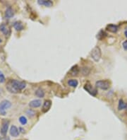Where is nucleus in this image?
Returning <instances> with one entry per match:
<instances>
[{
  "label": "nucleus",
  "instance_id": "obj_1",
  "mask_svg": "<svg viewBox=\"0 0 127 140\" xmlns=\"http://www.w3.org/2000/svg\"><path fill=\"white\" fill-rule=\"evenodd\" d=\"M26 86V84L24 81H21L19 80L11 79L6 85V88L8 91L11 93H18L22 91Z\"/></svg>",
  "mask_w": 127,
  "mask_h": 140
},
{
  "label": "nucleus",
  "instance_id": "obj_2",
  "mask_svg": "<svg viewBox=\"0 0 127 140\" xmlns=\"http://www.w3.org/2000/svg\"><path fill=\"white\" fill-rule=\"evenodd\" d=\"M90 57L95 62H98L102 57V51L98 46L95 47L90 52Z\"/></svg>",
  "mask_w": 127,
  "mask_h": 140
},
{
  "label": "nucleus",
  "instance_id": "obj_3",
  "mask_svg": "<svg viewBox=\"0 0 127 140\" xmlns=\"http://www.w3.org/2000/svg\"><path fill=\"white\" fill-rule=\"evenodd\" d=\"M11 107V103L8 100H4L0 103V114L2 115H6V110Z\"/></svg>",
  "mask_w": 127,
  "mask_h": 140
},
{
  "label": "nucleus",
  "instance_id": "obj_4",
  "mask_svg": "<svg viewBox=\"0 0 127 140\" xmlns=\"http://www.w3.org/2000/svg\"><path fill=\"white\" fill-rule=\"evenodd\" d=\"M110 84L108 80H100L95 82V86L102 90H107L110 87Z\"/></svg>",
  "mask_w": 127,
  "mask_h": 140
},
{
  "label": "nucleus",
  "instance_id": "obj_5",
  "mask_svg": "<svg viewBox=\"0 0 127 140\" xmlns=\"http://www.w3.org/2000/svg\"><path fill=\"white\" fill-rule=\"evenodd\" d=\"M9 121L8 120H4L2 121L1 127V130H0L1 135L6 136L7 131L9 130Z\"/></svg>",
  "mask_w": 127,
  "mask_h": 140
},
{
  "label": "nucleus",
  "instance_id": "obj_6",
  "mask_svg": "<svg viewBox=\"0 0 127 140\" xmlns=\"http://www.w3.org/2000/svg\"><path fill=\"white\" fill-rule=\"evenodd\" d=\"M84 89L86 91H88L90 94H91L92 96H95L97 93H98L97 90L95 89H94V88H93V86L90 84H85L84 86Z\"/></svg>",
  "mask_w": 127,
  "mask_h": 140
},
{
  "label": "nucleus",
  "instance_id": "obj_7",
  "mask_svg": "<svg viewBox=\"0 0 127 140\" xmlns=\"http://www.w3.org/2000/svg\"><path fill=\"white\" fill-rule=\"evenodd\" d=\"M52 106V101L50 100H46L44 103L42 107V111L43 112H47Z\"/></svg>",
  "mask_w": 127,
  "mask_h": 140
},
{
  "label": "nucleus",
  "instance_id": "obj_8",
  "mask_svg": "<svg viewBox=\"0 0 127 140\" xmlns=\"http://www.w3.org/2000/svg\"><path fill=\"white\" fill-rule=\"evenodd\" d=\"M41 104H42V101L40 99H35V100H33L31 101L28 105L30 107H34V108H36V107H39L41 106Z\"/></svg>",
  "mask_w": 127,
  "mask_h": 140
},
{
  "label": "nucleus",
  "instance_id": "obj_9",
  "mask_svg": "<svg viewBox=\"0 0 127 140\" xmlns=\"http://www.w3.org/2000/svg\"><path fill=\"white\" fill-rule=\"evenodd\" d=\"M0 31L3 33L4 35L7 36L10 34L9 28L6 26V25L5 23H1L0 24Z\"/></svg>",
  "mask_w": 127,
  "mask_h": 140
},
{
  "label": "nucleus",
  "instance_id": "obj_10",
  "mask_svg": "<svg viewBox=\"0 0 127 140\" xmlns=\"http://www.w3.org/2000/svg\"><path fill=\"white\" fill-rule=\"evenodd\" d=\"M9 132L11 136H12L14 137H17L19 135V133H20L19 129L15 125H11V128H10Z\"/></svg>",
  "mask_w": 127,
  "mask_h": 140
},
{
  "label": "nucleus",
  "instance_id": "obj_11",
  "mask_svg": "<svg viewBox=\"0 0 127 140\" xmlns=\"http://www.w3.org/2000/svg\"><path fill=\"white\" fill-rule=\"evenodd\" d=\"M14 16V11L11 7H8L4 13V16L6 19H11Z\"/></svg>",
  "mask_w": 127,
  "mask_h": 140
},
{
  "label": "nucleus",
  "instance_id": "obj_12",
  "mask_svg": "<svg viewBox=\"0 0 127 140\" xmlns=\"http://www.w3.org/2000/svg\"><path fill=\"white\" fill-rule=\"evenodd\" d=\"M38 4L41 6H45L47 7H51L53 6V2L50 0H38Z\"/></svg>",
  "mask_w": 127,
  "mask_h": 140
},
{
  "label": "nucleus",
  "instance_id": "obj_13",
  "mask_svg": "<svg viewBox=\"0 0 127 140\" xmlns=\"http://www.w3.org/2000/svg\"><path fill=\"white\" fill-rule=\"evenodd\" d=\"M107 31H108L111 33H116L118 31V26L114 24H109L106 27Z\"/></svg>",
  "mask_w": 127,
  "mask_h": 140
},
{
  "label": "nucleus",
  "instance_id": "obj_14",
  "mask_svg": "<svg viewBox=\"0 0 127 140\" xmlns=\"http://www.w3.org/2000/svg\"><path fill=\"white\" fill-rule=\"evenodd\" d=\"M127 108V103L123 101V99H119V103H118V110H122Z\"/></svg>",
  "mask_w": 127,
  "mask_h": 140
},
{
  "label": "nucleus",
  "instance_id": "obj_15",
  "mask_svg": "<svg viewBox=\"0 0 127 140\" xmlns=\"http://www.w3.org/2000/svg\"><path fill=\"white\" fill-rule=\"evenodd\" d=\"M14 28L18 31H22L24 28V25L23 23H21V21H16L15 23H14Z\"/></svg>",
  "mask_w": 127,
  "mask_h": 140
},
{
  "label": "nucleus",
  "instance_id": "obj_16",
  "mask_svg": "<svg viewBox=\"0 0 127 140\" xmlns=\"http://www.w3.org/2000/svg\"><path fill=\"white\" fill-rule=\"evenodd\" d=\"M67 84L71 87L76 88L78 85V80L76 79H69L67 81Z\"/></svg>",
  "mask_w": 127,
  "mask_h": 140
},
{
  "label": "nucleus",
  "instance_id": "obj_17",
  "mask_svg": "<svg viewBox=\"0 0 127 140\" xmlns=\"http://www.w3.org/2000/svg\"><path fill=\"white\" fill-rule=\"evenodd\" d=\"M35 95L38 96V98H42L45 96V91H44V90L41 89V88H39V89H38L36 90V91H35Z\"/></svg>",
  "mask_w": 127,
  "mask_h": 140
},
{
  "label": "nucleus",
  "instance_id": "obj_18",
  "mask_svg": "<svg viewBox=\"0 0 127 140\" xmlns=\"http://www.w3.org/2000/svg\"><path fill=\"white\" fill-rule=\"evenodd\" d=\"M70 74L71 76H76L78 74V68L77 65L74 66L71 68V70L70 71Z\"/></svg>",
  "mask_w": 127,
  "mask_h": 140
},
{
  "label": "nucleus",
  "instance_id": "obj_19",
  "mask_svg": "<svg viewBox=\"0 0 127 140\" xmlns=\"http://www.w3.org/2000/svg\"><path fill=\"white\" fill-rule=\"evenodd\" d=\"M106 35H107V33H105L104 31L102 30V31H100L98 33V34L97 35V38H98V40H102Z\"/></svg>",
  "mask_w": 127,
  "mask_h": 140
},
{
  "label": "nucleus",
  "instance_id": "obj_20",
  "mask_svg": "<svg viewBox=\"0 0 127 140\" xmlns=\"http://www.w3.org/2000/svg\"><path fill=\"white\" fill-rule=\"evenodd\" d=\"M19 120V122H20V123H21L22 125H25L28 123V120H27V118H26L25 116L20 117Z\"/></svg>",
  "mask_w": 127,
  "mask_h": 140
},
{
  "label": "nucleus",
  "instance_id": "obj_21",
  "mask_svg": "<svg viewBox=\"0 0 127 140\" xmlns=\"http://www.w3.org/2000/svg\"><path fill=\"white\" fill-rule=\"evenodd\" d=\"M26 114H27V115L30 117H32L35 116V112L34 110H31V109H28V110H26Z\"/></svg>",
  "mask_w": 127,
  "mask_h": 140
},
{
  "label": "nucleus",
  "instance_id": "obj_22",
  "mask_svg": "<svg viewBox=\"0 0 127 140\" xmlns=\"http://www.w3.org/2000/svg\"><path fill=\"white\" fill-rule=\"evenodd\" d=\"M82 73L83 74V75H88V74L90 73V69L88 67H83L82 68Z\"/></svg>",
  "mask_w": 127,
  "mask_h": 140
},
{
  "label": "nucleus",
  "instance_id": "obj_23",
  "mask_svg": "<svg viewBox=\"0 0 127 140\" xmlns=\"http://www.w3.org/2000/svg\"><path fill=\"white\" fill-rule=\"evenodd\" d=\"M5 76L3 73L0 71V83H4L5 81Z\"/></svg>",
  "mask_w": 127,
  "mask_h": 140
},
{
  "label": "nucleus",
  "instance_id": "obj_24",
  "mask_svg": "<svg viewBox=\"0 0 127 140\" xmlns=\"http://www.w3.org/2000/svg\"><path fill=\"white\" fill-rule=\"evenodd\" d=\"M122 46H123V48H124V50H126V51H127V40L122 42Z\"/></svg>",
  "mask_w": 127,
  "mask_h": 140
},
{
  "label": "nucleus",
  "instance_id": "obj_25",
  "mask_svg": "<svg viewBox=\"0 0 127 140\" xmlns=\"http://www.w3.org/2000/svg\"><path fill=\"white\" fill-rule=\"evenodd\" d=\"M0 140H10V138L9 137H2Z\"/></svg>",
  "mask_w": 127,
  "mask_h": 140
},
{
  "label": "nucleus",
  "instance_id": "obj_26",
  "mask_svg": "<svg viewBox=\"0 0 127 140\" xmlns=\"http://www.w3.org/2000/svg\"><path fill=\"white\" fill-rule=\"evenodd\" d=\"M19 130V132H21V133H24V132H25V130L23 129L22 127H20Z\"/></svg>",
  "mask_w": 127,
  "mask_h": 140
},
{
  "label": "nucleus",
  "instance_id": "obj_27",
  "mask_svg": "<svg viewBox=\"0 0 127 140\" xmlns=\"http://www.w3.org/2000/svg\"><path fill=\"white\" fill-rule=\"evenodd\" d=\"M124 35L127 37V27H126L125 30H124Z\"/></svg>",
  "mask_w": 127,
  "mask_h": 140
},
{
  "label": "nucleus",
  "instance_id": "obj_28",
  "mask_svg": "<svg viewBox=\"0 0 127 140\" xmlns=\"http://www.w3.org/2000/svg\"><path fill=\"white\" fill-rule=\"evenodd\" d=\"M1 40L0 39V43H1Z\"/></svg>",
  "mask_w": 127,
  "mask_h": 140
},
{
  "label": "nucleus",
  "instance_id": "obj_29",
  "mask_svg": "<svg viewBox=\"0 0 127 140\" xmlns=\"http://www.w3.org/2000/svg\"></svg>",
  "mask_w": 127,
  "mask_h": 140
},
{
  "label": "nucleus",
  "instance_id": "obj_30",
  "mask_svg": "<svg viewBox=\"0 0 127 140\" xmlns=\"http://www.w3.org/2000/svg\"><path fill=\"white\" fill-rule=\"evenodd\" d=\"M0 140H1V138H0Z\"/></svg>",
  "mask_w": 127,
  "mask_h": 140
}]
</instances>
